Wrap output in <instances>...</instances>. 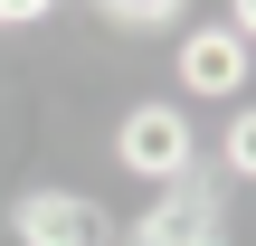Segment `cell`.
<instances>
[{"mask_svg":"<svg viewBox=\"0 0 256 246\" xmlns=\"http://www.w3.org/2000/svg\"><path fill=\"white\" fill-rule=\"evenodd\" d=\"M114 161H124L133 180L171 190V180H190V171H200V133H190V114H180V104H133V114L114 123Z\"/></svg>","mask_w":256,"mask_h":246,"instance_id":"cell-1","label":"cell"},{"mask_svg":"<svg viewBox=\"0 0 256 246\" xmlns=\"http://www.w3.org/2000/svg\"><path fill=\"white\" fill-rule=\"evenodd\" d=\"M10 237L19 246H114V218L86 190H19L10 199Z\"/></svg>","mask_w":256,"mask_h":246,"instance_id":"cell-2","label":"cell"},{"mask_svg":"<svg viewBox=\"0 0 256 246\" xmlns=\"http://www.w3.org/2000/svg\"><path fill=\"white\" fill-rule=\"evenodd\" d=\"M114 246H228V218H218V190L190 171V180H171L142 218H133V237H114Z\"/></svg>","mask_w":256,"mask_h":246,"instance_id":"cell-3","label":"cell"},{"mask_svg":"<svg viewBox=\"0 0 256 246\" xmlns=\"http://www.w3.org/2000/svg\"><path fill=\"white\" fill-rule=\"evenodd\" d=\"M247 19L256 9H228L218 28L200 19V28L180 38V85H190V95H238V85H247Z\"/></svg>","mask_w":256,"mask_h":246,"instance_id":"cell-4","label":"cell"},{"mask_svg":"<svg viewBox=\"0 0 256 246\" xmlns=\"http://www.w3.org/2000/svg\"><path fill=\"white\" fill-rule=\"evenodd\" d=\"M104 19H114L124 38H162V28L190 19V9H171V0H104Z\"/></svg>","mask_w":256,"mask_h":246,"instance_id":"cell-5","label":"cell"},{"mask_svg":"<svg viewBox=\"0 0 256 246\" xmlns=\"http://www.w3.org/2000/svg\"><path fill=\"white\" fill-rule=\"evenodd\" d=\"M218 161H228L238 180H247V171H256V123H247V114H238V123L218 133Z\"/></svg>","mask_w":256,"mask_h":246,"instance_id":"cell-6","label":"cell"},{"mask_svg":"<svg viewBox=\"0 0 256 246\" xmlns=\"http://www.w3.org/2000/svg\"><path fill=\"white\" fill-rule=\"evenodd\" d=\"M28 19H48L38 0H0V28H28Z\"/></svg>","mask_w":256,"mask_h":246,"instance_id":"cell-7","label":"cell"}]
</instances>
